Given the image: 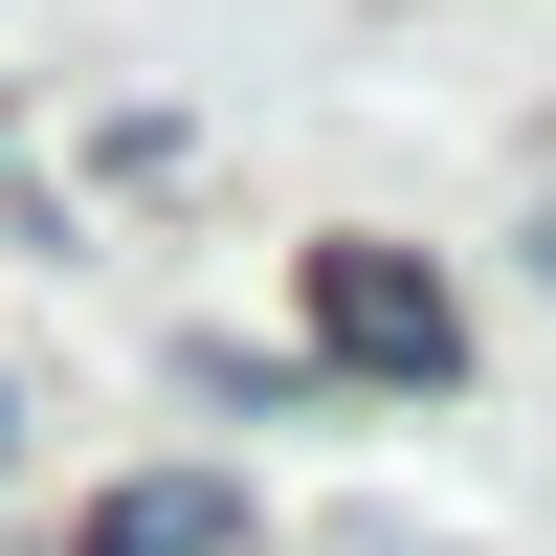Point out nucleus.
<instances>
[{
  "mask_svg": "<svg viewBox=\"0 0 556 556\" xmlns=\"http://www.w3.org/2000/svg\"><path fill=\"white\" fill-rule=\"evenodd\" d=\"M312 334H334V379H468V312L401 245H312Z\"/></svg>",
  "mask_w": 556,
  "mask_h": 556,
  "instance_id": "obj_1",
  "label": "nucleus"
},
{
  "mask_svg": "<svg viewBox=\"0 0 556 556\" xmlns=\"http://www.w3.org/2000/svg\"><path fill=\"white\" fill-rule=\"evenodd\" d=\"M223 534H245V490H201V468H156V490L89 513V556H223Z\"/></svg>",
  "mask_w": 556,
  "mask_h": 556,
  "instance_id": "obj_2",
  "label": "nucleus"
}]
</instances>
